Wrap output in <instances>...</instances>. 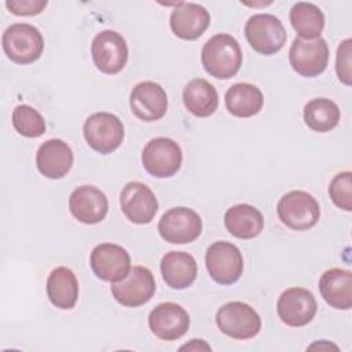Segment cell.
Instances as JSON below:
<instances>
[{"label": "cell", "mask_w": 352, "mask_h": 352, "mask_svg": "<svg viewBox=\"0 0 352 352\" xmlns=\"http://www.w3.org/2000/svg\"><path fill=\"white\" fill-rule=\"evenodd\" d=\"M87 144L99 154H110L124 140V125L121 120L106 111L91 114L82 126Z\"/></svg>", "instance_id": "4"}, {"label": "cell", "mask_w": 352, "mask_h": 352, "mask_svg": "<svg viewBox=\"0 0 352 352\" xmlns=\"http://www.w3.org/2000/svg\"><path fill=\"white\" fill-rule=\"evenodd\" d=\"M6 55L18 65L36 62L44 50V38L37 28L29 23L8 26L1 37Z\"/></svg>", "instance_id": "2"}, {"label": "cell", "mask_w": 352, "mask_h": 352, "mask_svg": "<svg viewBox=\"0 0 352 352\" xmlns=\"http://www.w3.org/2000/svg\"><path fill=\"white\" fill-rule=\"evenodd\" d=\"M216 324L220 331L235 340H249L258 334L261 319L246 302L231 301L216 312Z\"/></svg>", "instance_id": "6"}, {"label": "cell", "mask_w": 352, "mask_h": 352, "mask_svg": "<svg viewBox=\"0 0 352 352\" xmlns=\"http://www.w3.org/2000/svg\"><path fill=\"white\" fill-rule=\"evenodd\" d=\"M318 309L314 294L304 287L286 289L278 298L276 312L280 320L290 327L308 324Z\"/></svg>", "instance_id": "13"}, {"label": "cell", "mask_w": 352, "mask_h": 352, "mask_svg": "<svg viewBox=\"0 0 352 352\" xmlns=\"http://www.w3.org/2000/svg\"><path fill=\"white\" fill-rule=\"evenodd\" d=\"M197 261L187 252H169L161 258V274L165 283L176 290L191 286L197 278Z\"/></svg>", "instance_id": "22"}, {"label": "cell", "mask_w": 352, "mask_h": 352, "mask_svg": "<svg viewBox=\"0 0 352 352\" xmlns=\"http://www.w3.org/2000/svg\"><path fill=\"white\" fill-rule=\"evenodd\" d=\"M132 113L143 121H157L162 118L168 109L165 89L154 81H143L132 88L129 96Z\"/></svg>", "instance_id": "17"}, {"label": "cell", "mask_w": 352, "mask_h": 352, "mask_svg": "<svg viewBox=\"0 0 352 352\" xmlns=\"http://www.w3.org/2000/svg\"><path fill=\"white\" fill-rule=\"evenodd\" d=\"M122 213L135 224H148L158 210L154 192L140 182H129L120 194Z\"/></svg>", "instance_id": "16"}, {"label": "cell", "mask_w": 352, "mask_h": 352, "mask_svg": "<svg viewBox=\"0 0 352 352\" xmlns=\"http://www.w3.org/2000/svg\"><path fill=\"white\" fill-rule=\"evenodd\" d=\"M289 60L294 72L304 77H316L322 74L329 62V47L324 38L312 40L296 37L290 51Z\"/></svg>", "instance_id": "11"}, {"label": "cell", "mask_w": 352, "mask_h": 352, "mask_svg": "<svg viewBox=\"0 0 352 352\" xmlns=\"http://www.w3.org/2000/svg\"><path fill=\"white\" fill-rule=\"evenodd\" d=\"M245 36L250 47L263 55L276 54L287 38L283 23L271 14L252 15L245 25Z\"/></svg>", "instance_id": "5"}, {"label": "cell", "mask_w": 352, "mask_h": 352, "mask_svg": "<svg viewBox=\"0 0 352 352\" xmlns=\"http://www.w3.org/2000/svg\"><path fill=\"white\" fill-rule=\"evenodd\" d=\"M224 224L228 232L239 239H252L264 228L261 212L249 204H238L227 209Z\"/></svg>", "instance_id": "23"}, {"label": "cell", "mask_w": 352, "mask_h": 352, "mask_svg": "<svg viewBox=\"0 0 352 352\" xmlns=\"http://www.w3.org/2000/svg\"><path fill=\"white\" fill-rule=\"evenodd\" d=\"M148 327L155 337L164 341H175L187 333L190 316L187 311L176 302H161L151 309Z\"/></svg>", "instance_id": "15"}, {"label": "cell", "mask_w": 352, "mask_h": 352, "mask_svg": "<svg viewBox=\"0 0 352 352\" xmlns=\"http://www.w3.org/2000/svg\"><path fill=\"white\" fill-rule=\"evenodd\" d=\"M338 106L327 98H316L304 106V121L315 132H329L338 125Z\"/></svg>", "instance_id": "28"}, {"label": "cell", "mask_w": 352, "mask_h": 352, "mask_svg": "<svg viewBox=\"0 0 352 352\" xmlns=\"http://www.w3.org/2000/svg\"><path fill=\"white\" fill-rule=\"evenodd\" d=\"M95 66L106 74H117L128 60V45L125 38L116 30L98 33L91 47Z\"/></svg>", "instance_id": "12"}, {"label": "cell", "mask_w": 352, "mask_h": 352, "mask_svg": "<svg viewBox=\"0 0 352 352\" xmlns=\"http://www.w3.org/2000/svg\"><path fill=\"white\" fill-rule=\"evenodd\" d=\"M12 125L25 138H38L45 132L43 116L29 104H19L12 111Z\"/></svg>", "instance_id": "29"}, {"label": "cell", "mask_w": 352, "mask_h": 352, "mask_svg": "<svg viewBox=\"0 0 352 352\" xmlns=\"http://www.w3.org/2000/svg\"><path fill=\"white\" fill-rule=\"evenodd\" d=\"M155 293V280L153 272L142 265L131 267L128 275L114 282L111 294L117 302L125 307H140L151 300Z\"/></svg>", "instance_id": "10"}, {"label": "cell", "mask_w": 352, "mask_h": 352, "mask_svg": "<svg viewBox=\"0 0 352 352\" xmlns=\"http://www.w3.org/2000/svg\"><path fill=\"white\" fill-rule=\"evenodd\" d=\"M210 351L212 348L204 340H191L188 344L180 346V351Z\"/></svg>", "instance_id": "33"}, {"label": "cell", "mask_w": 352, "mask_h": 352, "mask_svg": "<svg viewBox=\"0 0 352 352\" xmlns=\"http://www.w3.org/2000/svg\"><path fill=\"white\" fill-rule=\"evenodd\" d=\"M72 214L84 224L100 223L109 210L106 195L94 186H80L69 197Z\"/></svg>", "instance_id": "19"}, {"label": "cell", "mask_w": 352, "mask_h": 352, "mask_svg": "<svg viewBox=\"0 0 352 352\" xmlns=\"http://www.w3.org/2000/svg\"><path fill=\"white\" fill-rule=\"evenodd\" d=\"M89 263L94 274L106 282H120L131 270L129 253L116 243L95 246L91 252Z\"/></svg>", "instance_id": "14"}, {"label": "cell", "mask_w": 352, "mask_h": 352, "mask_svg": "<svg viewBox=\"0 0 352 352\" xmlns=\"http://www.w3.org/2000/svg\"><path fill=\"white\" fill-rule=\"evenodd\" d=\"M290 23L301 38L312 40L320 37L324 28V15L312 3L298 1L290 10Z\"/></svg>", "instance_id": "27"}, {"label": "cell", "mask_w": 352, "mask_h": 352, "mask_svg": "<svg viewBox=\"0 0 352 352\" xmlns=\"http://www.w3.org/2000/svg\"><path fill=\"white\" fill-rule=\"evenodd\" d=\"M73 160L70 146L60 139L44 142L36 154L37 169L47 179H60L66 176L72 169Z\"/></svg>", "instance_id": "20"}, {"label": "cell", "mask_w": 352, "mask_h": 352, "mask_svg": "<svg viewBox=\"0 0 352 352\" xmlns=\"http://www.w3.org/2000/svg\"><path fill=\"white\" fill-rule=\"evenodd\" d=\"M183 153L180 146L169 138L151 139L143 148L142 164L154 177L173 176L182 166Z\"/></svg>", "instance_id": "9"}, {"label": "cell", "mask_w": 352, "mask_h": 352, "mask_svg": "<svg viewBox=\"0 0 352 352\" xmlns=\"http://www.w3.org/2000/svg\"><path fill=\"white\" fill-rule=\"evenodd\" d=\"M48 1L47 0H8L6 1V7L12 12L14 15L19 16H30L40 14L45 7Z\"/></svg>", "instance_id": "32"}, {"label": "cell", "mask_w": 352, "mask_h": 352, "mask_svg": "<svg viewBox=\"0 0 352 352\" xmlns=\"http://www.w3.org/2000/svg\"><path fill=\"white\" fill-rule=\"evenodd\" d=\"M351 38L344 40L337 50L336 58V72L345 85H351Z\"/></svg>", "instance_id": "31"}, {"label": "cell", "mask_w": 352, "mask_h": 352, "mask_svg": "<svg viewBox=\"0 0 352 352\" xmlns=\"http://www.w3.org/2000/svg\"><path fill=\"white\" fill-rule=\"evenodd\" d=\"M183 102L191 114L197 117H209L217 110L219 95L209 81L194 78L183 89Z\"/></svg>", "instance_id": "26"}, {"label": "cell", "mask_w": 352, "mask_h": 352, "mask_svg": "<svg viewBox=\"0 0 352 352\" xmlns=\"http://www.w3.org/2000/svg\"><path fill=\"white\" fill-rule=\"evenodd\" d=\"M276 213L286 227L296 231H305L318 223L320 217V208L311 194L294 190L286 192L279 199Z\"/></svg>", "instance_id": "3"}, {"label": "cell", "mask_w": 352, "mask_h": 352, "mask_svg": "<svg viewBox=\"0 0 352 352\" xmlns=\"http://www.w3.org/2000/svg\"><path fill=\"white\" fill-rule=\"evenodd\" d=\"M47 296L52 305L60 309H72L78 298V282L67 267H56L47 279Z\"/></svg>", "instance_id": "24"}, {"label": "cell", "mask_w": 352, "mask_h": 352, "mask_svg": "<svg viewBox=\"0 0 352 352\" xmlns=\"http://www.w3.org/2000/svg\"><path fill=\"white\" fill-rule=\"evenodd\" d=\"M205 264L210 278L219 285L235 283L243 271V257L238 246L227 241L212 243L205 256Z\"/></svg>", "instance_id": "7"}, {"label": "cell", "mask_w": 352, "mask_h": 352, "mask_svg": "<svg viewBox=\"0 0 352 352\" xmlns=\"http://www.w3.org/2000/svg\"><path fill=\"white\" fill-rule=\"evenodd\" d=\"M319 290L330 307L349 309L352 307V272L341 268L327 270L319 279Z\"/></svg>", "instance_id": "21"}, {"label": "cell", "mask_w": 352, "mask_h": 352, "mask_svg": "<svg viewBox=\"0 0 352 352\" xmlns=\"http://www.w3.org/2000/svg\"><path fill=\"white\" fill-rule=\"evenodd\" d=\"M158 232L165 242L175 245L190 243L201 235L202 220L194 209L176 206L161 216Z\"/></svg>", "instance_id": "8"}, {"label": "cell", "mask_w": 352, "mask_h": 352, "mask_svg": "<svg viewBox=\"0 0 352 352\" xmlns=\"http://www.w3.org/2000/svg\"><path fill=\"white\" fill-rule=\"evenodd\" d=\"M170 29L183 40H197L210 25L209 11L195 3L179 1L170 14Z\"/></svg>", "instance_id": "18"}, {"label": "cell", "mask_w": 352, "mask_h": 352, "mask_svg": "<svg viewBox=\"0 0 352 352\" xmlns=\"http://www.w3.org/2000/svg\"><path fill=\"white\" fill-rule=\"evenodd\" d=\"M224 102L227 110L232 116L248 118L260 113L264 98L256 85L249 82H236L227 89Z\"/></svg>", "instance_id": "25"}, {"label": "cell", "mask_w": 352, "mask_h": 352, "mask_svg": "<svg viewBox=\"0 0 352 352\" xmlns=\"http://www.w3.org/2000/svg\"><path fill=\"white\" fill-rule=\"evenodd\" d=\"M351 190H352V173L349 170L336 175L329 186V194L334 205L346 212L352 210Z\"/></svg>", "instance_id": "30"}, {"label": "cell", "mask_w": 352, "mask_h": 352, "mask_svg": "<svg viewBox=\"0 0 352 352\" xmlns=\"http://www.w3.org/2000/svg\"><path fill=\"white\" fill-rule=\"evenodd\" d=\"M201 62L206 73L219 80L234 77L242 66V50L239 43L227 33L210 37L202 47Z\"/></svg>", "instance_id": "1"}]
</instances>
